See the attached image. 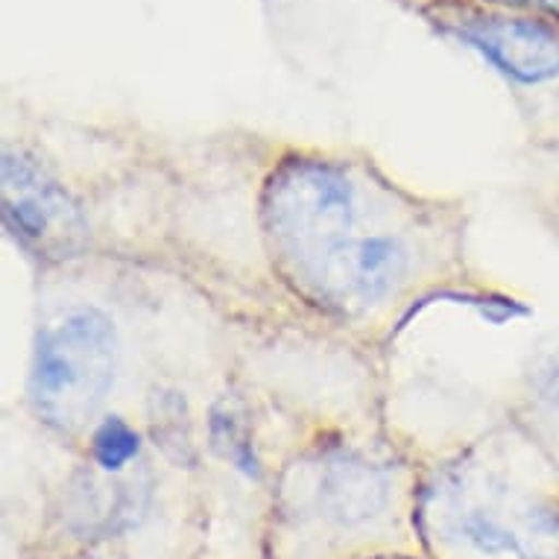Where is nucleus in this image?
<instances>
[{
	"label": "nucleus",
	"instance_id": "1",
	"mask_svg": "<svg viewBox=\"0 0 559 559\" xmlns=\"http://www.w3.org/2000/svg\"><path fill=\"white\" fill-rule=\"evenodd\" d=\"M252 223L278 296L367 355L433 302L515 305L468 258L466 202L413 191L358 150L282 144L258 176Z\"/></svg>",
	"mask_w": 559,
	"mask_h": 559
},
{
	"label": "nucleus",
	"instance_id": "2",
	"mask_svg": "<svg viewBox=\"0 0 559 559\" xmlns=\"http://www.w3.org/2000/svg\"><path fill=\"white\" fill-rule=\"evenodd\" d=\"M221 294L188 275L127 264L76 261L36 270V320L24 407L38 431L80 451L109 419L150 425L182 407V372L235 369L217 348L205 313Z\"/></svg>",
	"mask_w": 559,
	"mask_h": 559
},
{
	"label": "nucleus",
	"instance_id": "3",
	"mask_svg": "<svg viewBox=\"0 0 559 559\" xmlns=\"http://www.w3.org/2000/svg\"><path fill=\"white\" fill-rule=\"evenodd\" d=\"M3 226L41 266L127 261L188 275L223 299L243 285L188 235V182L138 129L76 120H7L0 147Z\"/></svg>",
	"mask_w": 559,
	"mask_h": 559
},
{
	"label": "nucleus",
	"instance_id": "4",
	"mask_svg": "<svg viewBox=\"0 0 559 559\" xmlns=\"http://www.w3.org/2000/svg\"><path fill=\"white\" fill-rule=\"evenodd\" d=\"M423 457L372 413L317 419L273 477V559L407 557L419 539ZM423 542V539H419Z\"/></svg>",
	"mask_w": 559,
	"mask_h": 559
},
{
	"label": "nucleus",
	"instance_id": "5",
	"mask_svg": "<svg viewBox=\"0 0 559 559\" xmlns=\"http://www.w3.org/2000/svg\"><path fill=\"white\" fill-rule=\"evenodd\" d=\"M419 539L433 559H559V468L513 413L423 457Z\"/></svg>",
	"mask_w": 559,
	"mask_h": 559
},
{
	"label": "nucleus",
	"instance_id": "6",
	"mask_svg": "<svg viewBox=\"0 0 559 559\" xmlns=\"http://www.w3.org/2000/svg\"><path fill=\"white\" fill-rule=\"evenodd\" d=\"M423 19L484 56L513 94L531 147L559 153V19L489 0H451Z\"/></svg>",
	"mask_w": 559,
	"mask_h": 559
},
{
	"label": "nucleus",
	"instance_id": "7",
	"mask_svg": "<svg viewBox=\"0 0 559 559\" xmlns=\"http://www.w3.org/2000/svg\"><path fill=\"white\" fill-rule=\"evenodd\" d=\"M515 419L542 442L559 468V352L548 355L539 367L527 372L522 390L510 404Z\"/></svg>",
	"mask_w": 559,
	"mask_h": 559
},
{
	"label": "nucleus",
	"instance_id": "8",
	"mask_svg": "<svg viewBox=\"0 0 559 559\" xmlns=\"http://www.w3.org/2000/svg\"><path fill=\"white\" fill-rule=\"evenodd\" d=\"M489 3H501V7H515V10H531L559 19V0H489Z\"/></svg>",
	"mask_w": 559,
	"mask_h": 559
},
{
	"label": "nucleus",
	"instance_id": "9",
	"mask_svg": "<svg viewBox=\"0 0 559 559\" xmlns=\"http://www.w3.org/2000/svg\"><path fill=\"white\" fill-rule=\"evenodd\" d=\"M404 3H411L413 10L419 12V15H425V12L433 10V7H442V3H451V0H404Z\"/></svg>",
	"mask_w": 559,
	"mask_h": 559
},
{
	"label": "nucleus",
	"instance_id": "10",
	"mask_svg": "<svg viewBox=\"0 0 559 559\" xmlns=\"http://www.w3.org/2000/svg\"><path fill=\"white\" fill-rule=\"evenodd\" d=\"M381 559H413V557H381Z\"/></svg>",
	"mask_w": 559,
	"mask_h": 559
},
{
	"label": "nucleus",
	"instance_id": "11",
	"mask_svg": "<svg viewBox=\"0 0 559 559\" xmlns=\"http://www.w3.org/2000/svg\"><path fill=\"white\" fill-rule=\"evenodd\" d=\"M76 559H97V557H76Z\"/></svg>",
	"mask_w": 559,
	"mask_h": 559
}]
</instances>
